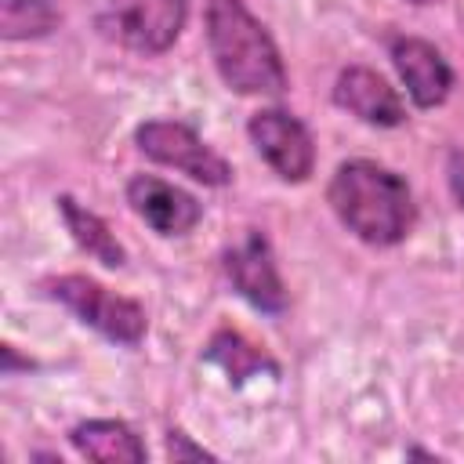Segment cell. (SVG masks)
<instances>
[{
    "instance_id": "5",
    "label": "cell",
    "mask_w": 464,
    "mask_h": 464,
    "mask_svg": "<svg viewBox=\"0 0 464 464\" xmlns=\"http://www.w3.org/2000/svg\"><path fill=\"white\" fill-rule=\"evenodd\" d=\"M138 145L149 160L163 163V167H174L203 185H225L232 178L228 163L185 123L178 120H149L138 127Z\"/></svg>"
},
{
    "instance_id": "4",
    "label": "cell",
    "mask_w": 464,
    "mask_h": 464,
    "mask_svg": "<svg viewBox=\"0 0 464 464\" xmlns=\"http://www.w3.org/2000/svg\"><path fill=\"white\" fill-rule=\"evenodd\" d=\"M185 18L188 0H109L98 25L109 40L130 51L163 54L185 29Z\"/></svg>"
},
{
    "instance_id": "3",
    "label": "cell",
    "mask_w": 464,
    "mask_h": 464,
    "mask_svg": "<svg viewBox=\"0 0 464 464\" xmlns=\"http://www.w3.org/2000/svg\"><path fill=\"white\" fill-rule=\"evenodd\" d=\"M47 290L80 323L94 326L102 337H109L116 344H138L145 337V312H141V304L105 290L102 283H94L87 276H58V279L47 283Z\"/></svg>"
},
{
    "instance_id": "11",
    "label": "cell",
    "mask_w": 464,
    "mask_h": 464,
    "mask_svg": "<svg viewBox=\"0 0 464 464\" xmlns=\"http://www.w3.org/2000/svg\"><path fill=\"white\" fill-rule=\"evenodd\" d=\"M72 446L102 464H138L145 460V446L123 420H87L72 428Z\"/></svg>"
},
{
    "instance_id": "6",
    "label": "cell",
    "mask_w": 464,
    "mask_h": 464,
    "mask_svg": "<svg viewBox=\"0 0 464 464\" xmlns=\"http://www.w3.org/2000/svg\"><path fill=\"white\" fill-rule=\"evenodd\" d=\"M250 141L257 145L261 160L283 181H304L315 167V145L308 127L286 109H261L250 116Z\"/></svg>"
},
{
    "instance_id": "10",
    "label": "cell",
    "mask_w": 464,
    "mask_h": 464,
    "mask_svg": "<svg viewBox=\"0 0 464 464\" xmlns=\"http://www.w3.org/2000/svg\"><path fill=\"white\" fill-rule=\"evenodd\" d=\"M334 102L341 109H348L352 116H359L362 123H373V127H399L406 120L399 94L373 69H362V65H352L337 76Z\"/></svg>"
},
{
    "instance_id": "13",
    "label": "cell",
    "mask_w": 464,
    "mask_h": 464,
    "mask_svg": "<svg viewBox=\"0 0 464 464\" xmlns=\"http://www.w3.org/2000/svg\"><path fill=\"white\" fill-rule=\"evenodd\" d=\"M207 359L218 362V366H221L225 373H232L236 381H246V377H254V373H261V370H276L272 359H268L257 344H250L243 334H236V330L214 334L210 344H207Z\"/></svg>"
},
{
    "instance_id": "15",
    "label": "cell",
    "mask_w": 464,
    "mask_h": 464,
    "mask_svg": "<svg viewBox=\"0 0 464 464\" xmlns=\"http://www.w3.org/2000/svg\"><path fill=\"white\" fill-rule=\"evenodd\" d=\"M167 450H170V457H174V460H181V457H196V460L210 457V453H203L199 446H188V439H185L181 431H170V439H167Z\"/></svg>"
},
{
    "instance_id": "9",
    "label": "cell",
    "mask_w": 464,
    "mask_h": 464,
    "mask_svg": "<svg viewBox=\"0 0 464 464\" xmlns=\"http://www.w3.org/2000/svg\"><path fill=\"white\" fill-rule=\"evenodd\" d=\"M392 62H395L410 98L420 109H431V105L446 102V94L453 87V69L446 65V58L428 40H417V36L392 40Z\"/></svg>"
},
{
    "instance_id": "12",
    "label": "cell",
    "mask_w": 464,
    "mask_h": 464,
    "mask_svg": "<svg viewBox=\"0 0 464 464\" xmlns=\"http://www.w3.org/2000/svg\"><path fill=\"white\" fill-rule=\"evenodd\" d=\"M58 210H62V218H65V225H69V232H72V239H76L94 261H102V265H109V268L123 265V246L116 243V236L109 232V225H105L94 210L80 207L72 196H62V199H58Z\"/></svg>"
},
{
    "instance_id": "7",
    "label": "cell",
    "mask_w": 464,
    "mask_h": 464,
    "mask_svg": "<svg viewBox=\"0 0 464 464\" xmlns=\"http://www.w3.org/2000/svg\"><path fill=\"white\" fill-rule=\"evenodd\" d=\"M225 272L232 286L261 312H283L286 308V290L279 279V268L272 261L268 239L261 232H246L228 254H225Z\"/></svg>"
},
{
    "instance_id": "14",
    "label": "cell",
    "mask_w": 464,
    "mask_h": 464,
    "mask_svg": "<svg viewBox=\"0 0 464 464\" xmlns=\"http://www.w3.org/2000/svg\"><path fill=\"white\" fill-rule=\"evenodd\" d=\"M58 25V11L51 0H4V36L7 40H25V36H44Z\"/></svg>"
},
{
    "instance_id": "2",
    "label": "cell",
    "mask_w": 464,
    "mask_h": 464,
    "mask_svg": "<svg viewBox=\"0 0 464 464\" xmlns=\"http://www.w3.org/2000/svg\"><path fill=\"white\" fill-rule=\"evenodd\" d=\"M207 44L221 80L232 91L279 94L286 87L279 51L243 0H207Z\"/></svg>"
},
{
    "instance_id": "1",
    "label": "cell",
    "mask_w": 464,
    "mask_h": 464,
    "mask_svg": "<svg viewBox=\"0 0 464 464\" xmlns=\"http://www.w3.org/2000/svg\"><path fill=\"white\" fill-rule=\"evenodd\" d=\"M330 207L341 225L370 246H392L406 239L417 221L406 181L373 160H348L337 167L330 181Z\"/></svg>"
},
{
    "instance_id": "8",
    "label": "cell",
    "mask_w": 464,
    "mask_h": 464,
    "mask_svg": "<svg viewBox=\"0 0 464 464\" xmlns=\"http://www.w3.org/2000/svg\"><path fill=\"white\" fill-rule=\"evenodd\" d=\"M127 203L160 236H185L203 214L188 192H181L178 185H170L163 178H149V174H138L127 185Z\"/></svg>"
},
{
    "instance_id": "16",
    "label": "cell",
    "mask_w": 464,
    "mask_h": 464,
    "mask_svg": "<svg viewBox=\"0 0 464 464\" xmlns=\"http://www.w3.org/2000/svg\"><path fill=\"white\" fill-rule=\"evenodd\" d=\"M413 4H431V0H413Z\"/></svg>"
}]
</instances>
